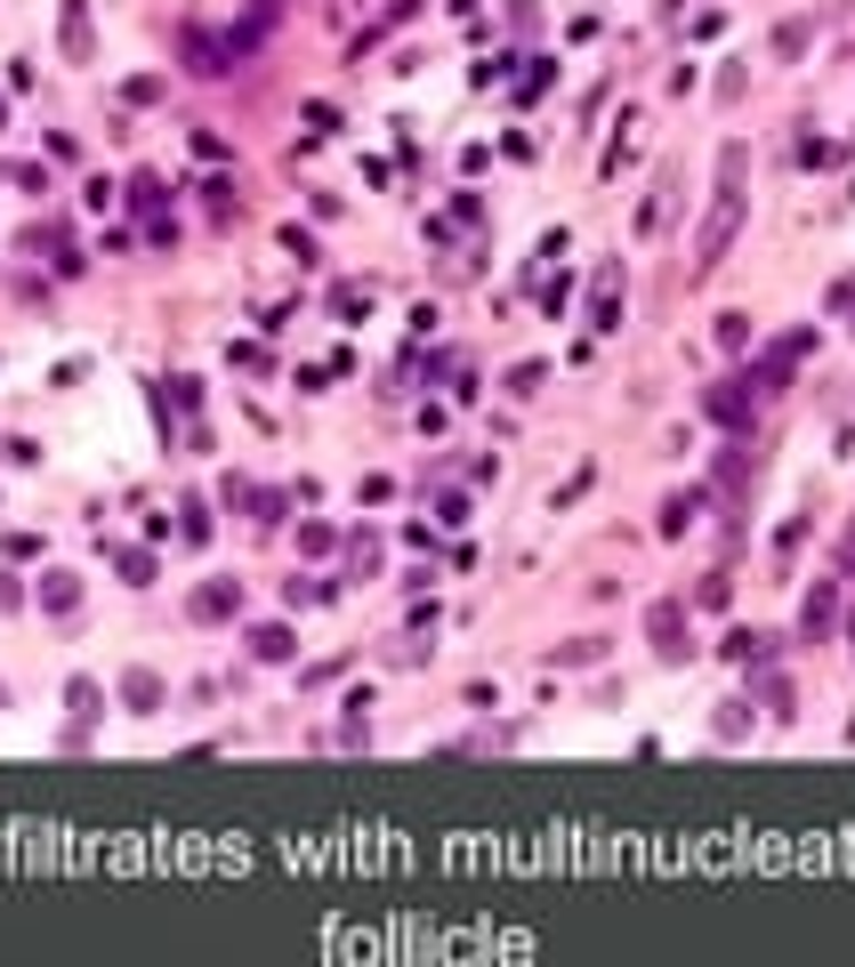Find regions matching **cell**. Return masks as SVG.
<instances>
[{
	"label": "cell",
	"instance_id": "6",
	"mask_svg": "<svg viewBox=\"0 0 855 967\" xmlns=\"http://www.w3.org/2000/svg\"><path fill=\"white\" fill-rule=\"evenodd\" d=\"M831 621H840V581H816V596L799 605V629H807V637H823Z\"/></svg>",
	"mask_w": 855,
	"mask_h": 967
},
{
	"label": "cell",
	"instance_id": "7",
	"mask_svg": "<svg viewBox=\"0 0 855 967\" xmlns=\"http://www.w3.org/2000/svg\"><path fill=\"white\" fill-rule=\"evenodd\" d=\"M710 420H719V427H750V396H743V387H710Z\"/></svg>",
	"mask_w": 855,
	"mask_h": 967
},
{
	"label": "cell",
	"instance_id": "11",
	"mask_svg": "<svg viewBox=\"0 0 855 967\" xmlns=\"http://www.w3.org/2000/svg\"><path fill=\"white\" fill-rule=\"evenodd\" d=\"M646 629H654V645L670 653V662L686 653V645H678V605H654V613H646Z\"/></svg>",
	"mask_w": 855,
	"mask_h": 967
},
{
	"label": "cell",
	"instance_id": "15",
	"mask_svg": "<svg viewBox=\"0 0 855 967\" xmlns=\"http://www.w3.org/2000/svg\"><path fill=\"white\" fill-rule=\"evenodd\" d=\"M113 565H121V581H154V557H146V548H121Z\"/></svg>",
	"mask_w": 855,
	"mask_h": 967
},
{
	"label": "cell",
	"instance_id": "12",
	"mask_svg": "<svg viewBox=\"0 0 855 967\" xmlns=\"http://www.w3.org/2000/svg\"><path fill=\"white\" fill-rule=\"evenodd\" d=\"M40 605H49V613H73L81 605V581H73V572H49V581H40Z\"/></svg>",
	"mask_w": 855,
	"mask_h": 967
},
{
	"label": "cell",
	"instance_id": "4",
	"mask_svg": "<svg viewBox=\"0 0 855 967\" xmlns=\"http://www.w3.org/2000/svg\"><path fill=\"white\" fill-rule=\"evenodd\" d=\"M622 323V266H598V299H589V331H614Z\"/></svg>",
	"mask_w": 855,
	"mask_h": 967
},
{
	"label": "cell",
	"instance_id": "13",
	"mask_svg": "<svg viewBox=\"0 0 855 967\" xmlns=\"http://www.w3.org/2000/svg\"><path fill=\"white\" fill-rule=\"evenodd\" d=\"M726 653H735V662H767V637L759 629H735V637H726Z\"/></svg>",
	"mask_w": 855,
	"mask_h": 967
},
{
	"label": "cell",
	"instance_id": "2",
	"mask_svg": "<svg viewBox=\"0 0 855 967\" xmlns=\"http://www.w3.org/2000/svg\"><path fill=\"white\" fill-rule=\"evenodd\" d=\"M807 347H816V331H791V339H775V347H767V355H759V372H750L743 387H750V396H775V387L791 379V363H799Z\"/></svg>",
	"mask_w": 855,
	"mask_h": 967
},
{
	"label": "cell",
	"instance_id": "8",
	"mask_svg": "<svg viewBox=\"0 0 855 967\" xmlns=\"http://www.w3.org/2000/svg\"><path fill=\"white\" fill-rule=\"evenodd\" d=\"M65 702H73V742H81V734H89V717H97V702H106V693H97V677H73V693H65Z\"/></svg>",
	"mask_w": 855,
	"mask_h": 967
},
{
	"label": "cell",
	"instance_id": "3",
	"mask_svg": "<svg viewBox=\"0 0 855 967\" xmlns=\"http://www.w3.org/2000/svg\"><path fill=\"white\" fill-rule=\"evenodd\" d=\"M57 40H65L73 65H89L97 57V33H89V0H65V16H57Z\"/></svg>",
	"mask_w": 855,
	"mask_h": 967
},
{
	"label": "cell",
	"instance_id": "10",
	"mask_svg": "<svg viewBox=\"0 0 855 967\" xmlns=\"http://www.w3.org/2000/svg\"><path fill=\"white\" fill-rule=\"evenodd\" d=\"M121 702H130V710H161V677L154 669H130V677H121Z\"/></svg>",
	"mask_w": 855,
	"mask_h": 967
},
{
	"label": "cell",
	"instance_id": "16",
	"mask_svg": "<svg viewBox=\"0 0 855 967\" xmlns=\"http://www.w3.org/2000/svg\"><path fill=\"white\" fill-rule=\"evenodd\" d=\"M840 565H847V572H855V524H847V541H840Z\"/></svg>",
	"mask_w": 855,
	"mask_h": 967
},
{
	"label": "cell",
	"instance_id": "1",
	"mask_svg": "<svg viewBox=\"0 0 855 967\" xmlns=\"http://www.w3.org/2000/svg\"><path fill=\"white\" fill-rule=\"evenodd\" d=\"M735 226H743V186H726V194H719V210H710V218H702V234H695V275H710V266L726 258Z\"/></svg>",
	"mask_w": 855,
	"mask_h": 967
},
{
	"label": "cell",
	"instance_id": "14",
	"mask_svg": "<svg viewBox=\"0 0 855 967\" xmlns=\"http://www.w3.org/2000/svg\"><path fill=\"white\" fill-rule=\"evenodd\" d=\"M695 508H702V492H678V500L662 508V532H686V517H695Z\"/></svg>",
	"mask_w": 855,
	"mask_h": 967
},
{
	"label": "cell",
	"instance_id": "9",
	"mask_svg": "<svg viewBox=\"0 0 855 967\" xmlns=\"http://www.w3.org/2000/svg\"><path fill=\"white\" fill-rule=\"evenodd\" d=\"M242 605V589H227V581H210V589H194V613L202 621H227V613Z\"/></svg>",
	"mask_w": 855,
	"mask_h": 967
},
{
	"label": "cell",
	"instance_id": "17",
	"mask_svg": "<svg viewBox=\"0 0 855 967\" xmlns=\"http://www.w3.org/2000/svg\"><path fill=\"white\" fill-rule=\"evenodd\" d=\"M0 121H9V97H0Z\"/></svg>",
	"mask_w": 855,
	"mask_h": 967
},
{
	"label": "cell",
	"instance_id": "5",
	"mask_svg": "<svg viewBox=\"0 0 855 967\" xmlns=\"http://www.w3.org/2000/svg\"><path fill=\"white\" fill-rule=\"evenodd\" d=\"M186 65H194V73H227L234 57H227V40H218V33H202V25H186Z\"/></svg>",
	"mask_w": 855,
	"mask_h": 967
}]
</instances>
